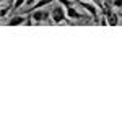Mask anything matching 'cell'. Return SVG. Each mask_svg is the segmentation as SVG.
I'll use <instances>...</instances> for the list:
<instances>
[{
  "label": "cell",
  "mask_w": 122,
  "mask_h": 122,
  "mask_svg": "<svg viewBox=\"0 0 122 122\" xmlns=\"http://www.w3.org/2000/svg\"><path fill=\"white\" fill-rule=\"evenodd\" d=\"M65 10H67V16H68V20H85V18H88V15H81V13L76 10L75 5L65 7Z\"/></svg>",
  "instance_id": "3957f363"
},
{
  "label": "cell",
  "mask_w": 122,
  "mask_h": 122,
  "mask_svg": "<svg viewBox=\"0 0 122 122\" xmlns=\"http://www.w3.org/2000/svg\"><path fill=\"white\" fill-rule=\"evenodd\" d=\"M15 2H16V0H10V7H11V8H13V3H15Z\"/></svg>",
  "instance_id": "8fae6325"
},
{
  "label": "cell",
  "mask_w": 122,
  "mask_h": 122,
  "mask_svg": "<svg viewBox=\"0 0 122 122\" xmlns=\"http://www.w3.org/2000/svg\"><path fill=\"white\" fill-rule=\"evenodd\" d=\"M23 3H26V0H16V2L13 3V10H18L20 7L23 5Z\"/></svg>",
  "instance_id": "52a82bcc"
},
{
  "label": "cell",
  "mask_w": 122,
  "mask_h": 122,
  "mask_svg": "<svg viewBox=\"0 0 122 122\" xmlns=\"http://www.w3.org/2000/svg\"><path fill=\"white\" fill-rule=\"evenodd\" d=\"M23 21H26V18H25L23 13H21V15H16V16L10 18V21L5 23V25H7V26H18V25H23Z\"/></svg>",
  "instance_id": "5b68a950"
},
{
  "label": "cell",
  "mask_w": 122,
  "mask_h": 122,
  "mask_svg": "<svg viewBox=\"0 0 122 122\" xmlns=\"http://www.w3.org/2000/svg\"><path fill=\"white\" fill-rule=\"evenodd\" d=\"M107 25H111V26H117L119 25V15L117 13H109L107 15Z\"/></svg>",
  "instance_id": "8992f818"
},
{
  "label": "cell",
  "mask_w": 122,
  "mask_h": 122,
  "mask_svg": "<svg viewBox=\"0 0 122 122\" xmlns=\"http://www.w3.org/2000/svg\"><path fill=\"white\" fill-rule=\"evenodd\" d=\"M75 3H78V5H81L91 16H93V20H94V23H98L99 25V16H98V7L94 5L91 0H73Z\"/></svg>",
  "instance_id": "6da1fadb"
},
{
  "label": "cell",
  "mask_w": 122,
  "mask_h": 122,
  "mask_svg": "<svg viewBox=\"0 0 122 122\" xmlns=\"http://www.w3.org/2000/svg\"><path fill=\"white\" fill-rule=\"evenodd\" d=\"M2 2H3V0H2Z\"/></svg>",
  "instance_id": "4fadbf2b"
},
{
  "label": "cell",
  "mask_w": 122,
  "mask_h": 122,
  "mask_svg": "<svg viewBox=\"0 0 122 122\" xmlns=\"http://www.w3.org/2000/svg\"><path fill=\"white\" fill-rule=\"evenodd\" d=\"M10 10H13L10 5H8V7H5V8H2V18H5V16H7V13H8Z\"/></svg>",
  "instance_id": "ba28073f"
},
{
  "label": "cell",
  "mask_w": 122,
  "mask_h": 122,
  "mask_svg": "<svg viewBox=\"0 0 122 122\" xmlns=\"http://www.w3.org/2000/svg\"><path fill=\"white\" fill-rule=\"evenodd\" d=\"M112 5L116 7V8L122 10V0H114V2H112Z\"/></svg>",
  "instance_id": "9c48e42d"
},
{
  "label": "cell",
  "mask_w": 122,
  "mask_h": 122,
  "mask_svg": "<svg viewBox=\"0 0 122 122\" xmlns=\"http://www.w3.org/2000/svg\"><path fill=\"white\" fill-rule=\"evenodd\" d=\"M119 16H122V10H121V11H119Z\"/></svg>",
  "instance_id": "7c38bea8"
},
{
  "label": "cell",
  "mask_w": 122,
  "mask_h": 122,
  "mask_svg": "<svg viewBox=\"0 0 122 122\" xmlns=\"http://www.w3.org/2000/svg\"><path fill=\"white\" fill-rule=\"evenodd\" d=\"M65 8H62V7H54L52 11H51V18L54 23H62V21H67L68 25H72V21H68V16L65 15Z\"/></svg>",
  "instance_id": "7a4b0ae2"
},
{
  "label": "cell",
  "mask_w": 122,
  "mask_h": 122,
  "mask_svg": "<svg viewBox=\"0 0 122 122\" xmlns=\"http://www.w3.org/2000/svg\"><path fill=\"white\" fill-rule=\"evenodd\" d=\"M33 2L34 0H26V5H33Z\"/></svg>",
  "instance_id": "30bf717a"
},
{
  "label": "cell",
  "mask_w": 122,
  "mask_h": 122,
  "mask_svg": "<svg viewBox=\"0 0 122 122\" xmlns=\"http://www.w3.org/2000/svg\"><path fill=\"white\" fill-rule=\"evenodd\" d=\"M31 15V18H33V21H36V23H41V21H46V20H49V11L47 10H34L33 13H29Z\"/></svg>",
  "instance_id": "277c9868"
}]
</instances>
